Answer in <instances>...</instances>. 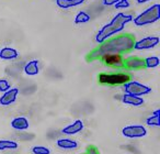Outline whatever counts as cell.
<instances>
[{"label": "cell", "instance_id": "4", "mask_svg": "<svg viewBox=\"0 0 160 154\" xmlns=\"http://www.w3.org/2000/svg\"><path fill=\"white\" fill-rule=\"evenodd\" d=\"M131 75L126 73H113V74H107L101 73L98 76V82L102 85H125L126 83L131 82Z\"/></svg>", "mask_w": 160, "mask_h": 154}, {"label": "cell", "instance_id": "3", "mask_svg": "<svg viewBox=\"0 0 160 154\" xmlns=\"http://www.w3.org/2000/svg\"><path fill=\"white\" fill-rule=\"evenodd\" d=\"M160 19V5L156 3V5L151 6L144 12L138 14L136 18H134V23L137 27H144L147 24H151V23L156 22Z\"/></svg>", "mask_w": 160, "mask_h": 154}, {"label": "cell", "instance_id": "7", "mask_svg": "<svg viewBox=\"0 0 160 154\" xmlns=\"http://www.w3.org/2000/svg\"><path fill=\"white\" fill-rule=\"evenodd\" d=\"M122 134L125 138L137 139L146 135L147 130L144 125H127V127L123 128Z\"/></svg>", "mask_w": 160, "mask_h": 154}, {"label": "cell", "instance_id": "17", "mask_svg": "<svg viewBox=\"0 0 160 154\" xmlns=\"http://www.w3.org/2000/svg\"><path fill=\"white\" fill-rule=\"evenodd\" d=\"M24 72L25 74L30 76H34V75H38V61L33 60L31 62H29L24 67Z\"/></svg>", "mask_w": 160, "mask_h": 154}, {"label": "cell", "instance_id": "25", "mask_svg": "<svg viewBox=\"0 0 160 154\" xmlns=\"http://www.w3.org/2000/svg\"><path fill=\"white\" fill-rule=\"evenodd\" d=\"M129 7V3L128 0H120L118 3L115 5V8H128Z\"/></svg>", "mask_w": 160, "mask_h": 154}, {"label": "cell", "instance_id": "26", "mask_svg": "<svg viewBox=\"0 0 160 154\" xmlns=\"http://www.w3.org/2000/svg\"><path fill=\"white\" fill-rule=\"evenodd\" d=\"M120 0H103V5L104 6H115Z\"/></svg>", "mask_w": 160, "mask_h": 154}, {"label": "cell", "instance_id": "22", "mask_svg": "<svg viewBox=\"0 0 160 154\" xmlns=\"http://www.w3.org/2000/svg\"><path fill=\"white\" fill-rule=\"evenodd\" d=\"M32 152L33 154H51V151H49L48 147L46 146H42V145H36L32 149Z\"/></svg>", "mask_w": 160, "mask_h": 154}, {"label": "cell", "instance_id": "19", "mask_svg": "<svg viewBox=\"0 0 160 154\" xmlns=\"http://www.w3.org/2000/svg\"><path fill=\"white\" fill-rule=\"evenodd\" d=\"M159 114H160V109H157L156 111L152 112L149 118H147L146 122L149 125H155V127H159L160 125V119H159Z\"/></svg>", "mask_w": 160, "mask_h": 154}, {"label": "cell", "instance_id": "11", "mask_svg": "<svg viewBox=\"0 0 160 154\" xmlns=\"http://www.w3.org/2000/svg\"><path fill=\"white\" fill-rule=\"evenodd\" d=\"M83 129V122L81 120H76L73 123L67 125L66 128L62 129V133L68 134V135H72V134L79 133L80 131H82Z\"/></svg>", "mask_w": 160, "mask_h": 154}, {"label": "cell", "instance_id": "14", "mask_svg": "<svg viewBox=\"0 0 160 154\" xmlns=\"http://www.w3.org/2000/svg\"><path fill=\"white\" fill-rule=\"evenodd\" d=\"M57 146L64 150H73L78 147V143L71 139H59L57 140Z\"/></svg>", "mask_w": 160, "mask_h": 154}, {"label": "cell", "instance_id": "24", "mask_svg": "<svg viewBox=\"0 0 160 154\" xmlns=\"http://www.w3.org/2000/svg\"><path fill=\"white\" fill-rule=\"evenodd\" d=\"M10 89V85L6 79H0V92L6 93L7 90Z\"/></svg>", "mask_w": 160, "mask_h": 154}, {"label": "cell", "instance_id": "5", "mask_svg": "<svg viewBox=\"0 0 160 154\" xmlns=\"http://www.w3.org/2000/svg\"><path fill=\"white\" fill-rule=\"evenodd\" d=\"M124 90L125 94L133 95V96H144V95H148L149 93H151V88H149L148 86L142 85L137 82H128L124 85Z\"/></svg>", "mask_w": 160, "mask_h": 154}, {"label": "cell", "instance_id": "16", "mask_svg": "<svg viewBox=\"0 0 160 154\" xmlns=\"http://www.w3.org/2000/svg\"><path fill=\"white\" fill-rule=\"evenodd\" d=\"M19 55L18 51L11 47H3L2 50H0V57L3 60H14Z\"/></svg>", "mask_w": 160, "mask_h": 154}, {"label": "cell", "instance_id": "1", "mask_svg": "<svg viewBox=\"0 0 160 154\" xmlns=\"http://www.w3.org/2000/svg\"><path fill=\"white\" fill-rule=\"evenodd\" d=\"M135 42L136 39L134 34H118V35L105 40L98 47L89 52L86 56V61L88 63H91L93 61L99 60L101 56L105 55V54H120V55H122L124 53H129L134 50Z\"/></svg>", "mask_w": 160, "mask_h": 154}, {"label": "cell", "instance_id": "21", "mask_svg": "<svg viewBox=\"0 0 160 154\" xmlns=\"http://www.w3.org/2000/svg\"><path fill=\"white\" fill-rule=\"evenodd\" d=\"M90 20V16L85 11H80L79 13L76 16L75 18V23L77 24H80V23H86Z\"/></svg>", "mask_w": 160, "mask_h": 154}, {"label": "cell", "instance_id": "8", "mask_svg": "<svg viewBox=\"0 0 160 154\" xmlns=\"http://www.w3.org/2000/svg\"><path fill=\"white\" fill-rule=\"evenodd\" d=\"M124 68L125 69H133V71H138V69H145V58L139 57V56L132 55L128 56L124 60Z\"/></svg>", "mask_w": 160, "mask_h": 154}, {"label": "cell", "instance_id": "18", "mask_svg": "<svg viewBox=\"0 0 160 154\" xmlns=\"http://www.w3.org/2000/svg\"><path fill=\"white\" fill-rule=\"evenodd\" d=\"M18 143L10 140H0V151L6 150H16L18 149Z\"/></svg>", "mask_w": 160, "mask_h": 154}, {"label": "cell", "instance_id": "20", "mask_svg": "<svg viewBox=\"0 0 160 154\" xmlns=\"http://www.w3.org/2000/svg\"><path fill=\"white\" fill-rule=\"evenodd\" d=\"M160 63L159 57L157 56H151V57L145 58V65H146V68H153V67H157Z\"/></svg>", "mask_w": 160, "mask_h": 154}, {"label": "cell", "instance_id": "2", "mask_svg": "<svg viewBox=\"0 0 160 154\" xmlns=\"http://www.w3.org/2000/svg\"><path fill=\"white\" fill-rule=\"evenodd\" d=\"M132 20H133V17H132L131 14H125V13H122V12L118 13L114 17L111 22L105 24L104 27L99 31V33L97 34V38H96L97 42H98L99 44L103 43L105 40L111 38L113 34L118 33V32L122 31V30L124 29L125 24H126L127 22H131Z\"/></svg>", "mask_w": 160, "mask_h": 154}, {"label": "cell", "instance_id": "15", "mask_svg": "<svg viewBox=\"0 0 160 154\" xmlns=\"http://www.w3.org/2000/svg\"><path fill=\"white\" fill-rule=\"evenodd\" d=\"M85 3V0H56V3L62 9H69Z\"/></svg>", "mask_w": 160, "mask_h": 154}, {"label": "cell", "instance_id": "27", "mask_svg": "<svg viewBox=\"0 0 160 154\" xmlns=\"http://www.w3.org/2000/svg\"><path fill=\"white\" fill-rule=\"evenodd\" d=\"M147 1H149V0H137L138 3H147Z\"/></svg>", "mask_w": 160, "mask_h": 154}, {"label": "cell", "instance_id": "6", "mask_svg": "<svg viewBox=\"0 0 160 154\" xmlns=\"http://www.w3.org/2000/svg\"><path fill=\"white\" fill-rule=\"evenodd\" d=\"M99 60L107 66L118 69L124 68V58L120 54H105V55L101 56Z\"/></svg>", "mask_w": 160, "mask_h": 154}, {"label": "cell", "instance_id": "12", "mask_svg": "<svg viewBox=\"0 0 160 154\" xmlns=\"http://www.w3.org/2000/svg\"><path fill=\"white\" fill-rule=\"evenodd\" d=\"M11 127L19 131H23V130L29 129V120L25 117H18L14 118L11 121Z\"/></svg>", "mask_w": 160, "mask_h": 154}, {"label": "cell", "instance_id": "13", "mask_svg": "<svg viewBox=\"0 0 160 154\" xmlns=\"http://www.w3.org/2000/svg\"><path fill=\"white\" fill-rule=\"evenodd\" d=\"M123 103L126 104V105H131L134 106V107H139L144 104V99L142 97H138V96H133V95H128V94H125L122 98Z\"/></svg>", "mask_w": 160, "mask_h": 154}, {"label": "cell", "instance_id": "23", "mask_svg": "<svg viewBox=\"0 0 160 154\" xmlns=\"http://www.w3.org/2000/svg\"><path fill=\"white\" fill-rule=\"evenodd\" d=\"M82 154H100V151H99V147L94 144H89L86 147V151L83 152Z\"/></svg>", "mask_w": 160, "mask_h": 154}, {"label": "cell", "instance_id": "10", "mask_svg": "<svg viewBox=\"0 0 160 154\" xmlns=\"http://www.w3.org/2000/svg\"><path fill=\"white\" fill-rule=\"evenodd\" d=\"M19 94L18 88H10L9 90H7L6 93H3V95L0 97V105L1 106H9L11 104H13L16 101L17 97Z\"/></svg>", "mask_w": 160, "mask_h": 154}, {"label": "cell", "instance_id": "9", "mask_svg": "<svg viewBox=\"0 0 160 154\" xmlns=\"http://www.w3.org/2000/svg\"><path fill=\"white\" fill-rule=\"evenodd\" d=\"M159 44V38L158 36H147L139 41H136L134 49L135 50H148L152 49L156 45Z\"/></svg>", "mask_w": 160, "mask_h": 154}]
</instances>
